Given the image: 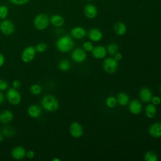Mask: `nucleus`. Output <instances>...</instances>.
<instances>
[{
    "instance_id": "f257e3e1",
    "label": "nucleus",
    "mask_w": 161,
    "mask_h": 161,
    "mask_svg": "<svg viewBox=\"0 0 161 161\" xmlns=\"http://www.w3.org/2000/svg\"><path fill=\"white\" fill-rule=\"evenodd\" d=\"M74 41L72 36L68 35L62 36L55 43L57 49L62 53L69 52L74 47Z\"/></svg>"
},
{
    "instance_id": "f03ea898",
    "label": "nucleus",
    "mask_w": 161,
    "mask_h": 161,
    "mask_svg": "<svg viewBox=\"0 0 161 161\" xmlns=\"http://www.w3.org/2000/svg\"><path fill=\"white\" fill-rule=\"evenodd\" d=\"M42 108L48 112H55L59 108V102L53 95L47 94L43 96L41 100Z\"/></svg>"
},
{
    "instance_id": "7ed1b4c3",
    "label": "nucleus",
    "mask_w": 161,
    "mask_h": 161,
    "mask_svg": "<svg viewBox=\"0 0 161 161\" xmlns=\"http://www.w3.org/2000/svg\"><path fill=\"white\" fill-rule=\"evenodd\" d=\"M50 23V19L48 16L44 14H39L35 16L33 20V25L35 28L38 30H43L46 29Z\"/></svg>"
},
{
    "instance_id": "20e7f679",
    "label": "nucleus",
    "mask_w": 161,
    "mask_h": 161,
    "mask_svg": "<svg viewBox=\"0 0 161 161\" xmlns=\"http://www.w3.org/2000/svg\"><path fill=\"white\" fill-rule=\"evenodd\" d=\"M103 67L104 70L109 74L115 73L118 68V62L113 57H108L103 61Z\"/></svg>"
},
{
    "instance_id": "39448f33",
    "label": "nucleus",
    "mask_w": 161,
    "mask_h": 161,
    "mask_svg": "<svg viewBox=\"0 0 161 161\" xmlns=\"http://www.w3.org/2000/svg\"><path fill=\"white\" fill-rule=\"evenodd\" d=\"M6 98L8 102L13 105H18L21 103V96L19 92L13 87L9 88L6 92Z\"/></svg>"
},
{
    "instance_id": "423d86ee",
    "label": "nucleus",
    "mask_w": 161,
    "mask_h": 161,
    "mask_svg": "<svg viewBox=\"0 0 161 161\" xmlns=\"http://www.w3.org/2000/svg\"><path fill=\"white\" fill-rule=\"evenodd\" d=\"M36 50L34 47L28 46L26 47L23 50L21 55V59L24 63H30L31 62L35 57Z\"/></svg>"
},
{
    "instance_id": "0eeeda50",
    "label": "nucleus",
    "mask_w": 161,
    "mask_h": 161,
    "mask_svg": "<svg viewBox=\"0 0 161 161\" xmlns=\"http://www.w3.org/2000/svg\"><path fill=\"white\" fill-rule=\"evenodd\" d=\"M14 25L9 19H4L0 23V31L6 36L11 35L14 31Z\"/></svg>"
},
{
    "instance_id": "6e6552de",
    "label": "nucleus",
    "mask_w": 161,
    "mask_h": 161,
    "mask_svg": "<svg viewBox=\"0 0 161 161\" xmlns=\"http://www.w3.org/2000/svg\"><path fill=\"white\" fill-rule=\"evenodd\" d=\"M87 55L86 51L81 48H75L71 53V58L75 63H82L86 59Z\"/></svg>"
},
{
    "instance_id": "1a4fd4ad",
    "label": "nucleus",
    "mask_w": 161,
    "mask_h": 161,
    "mask_svg": "<svg viewBox=\"0 0 161 161\" xmlns=\"http://www.w3.org/2000/svg\"><path fill=\"white\" fill-rule=\"evenodd\" d=\"M83 127L78 122H72L69 126V133L70 135L75 138H79L83 135Z\"/></svg>"
},
{
    "instance_id": "9d476101",
    "label": "nucleus",
    "mask_w": 161,
    "mask_h": 161,
    "mask_svg": "<svg viewBox=\"0 0 161 161\" xmlns=\"http://www.w3.org/2000/svg\"><path fill=\"white\" fill-rule=\"evenodd\" d=\"M26 152L22 146H16L12 149L11 155L14 160H22L26 157Z\"/></svg>"
},
{
    "instance_id": "9b49d317",
    "label": "nucleus",
    "mask_w": 161,
    "mask_h": 161,
    "mask_svg": "<svg viewBox=\"0 0 161 161\" xmlns=\"http://www.w3.org/2000/svg\"><path fill=\"white\" fill-rule=\"evenodd\" d=\"M84 14L89 19H94L97 15V8L92 4H87L84 7Z\"/></svg>"
},
{
    "instance_id": "f8f14e48",
    "label": "nucleus",
    "mask_w": 161,
    "mask_h": 161,
    "mask_svg": "<svg viewBox=\"0 0 161 161\" xmlns=\"http://www.w3.org/2000/svg\"><path fill=\"white\" fill-rule=\"evenodd\" d=\"M92 56L96 59H102L104 58L107 55L106 48L102 45H97L94 47L91 51Z\"/></svg>"
},
{
    "instance_id": "ddd939ff",
    "label": "nucleus",
    "mask_w": 161,
    "mask_h": 161,
    "mask_svg": "<svg viewBox=\"0 0 161 161\" xmlns=\"http://www.w3.org/2000/svg\"><path fill=\"white\" fill-rule=\"evenodd\" d=\"M128 109L133 114H138L142 111V104L138 99H133L129 103Z\"/></svg>"
},
{
    "instance_id": "4468645a",
    "label": "nucleus",
    "mask_w": 161,
    "mask_h": 161,
    "mask_svg": "<svg viewBox=\"0 0 161 161\" xmlns=\"http://www.w3.org/2000/svg\"><path fill=\"white\" fill-rule=\"evenodd\" d=\"M148 132L153 138L161 137V123L157 122L152 124L148 128Z\"/></svg>"
},
{
    "instance_id": "2eb2a0df",
    "label": "nucleus",
    "mask_w": 161,
    "mask_h": 161,
    "mask_svg": "<svg viewBox=\"0 0 161 161\" xmlns=\"http://www.w3.org/2000/svg\"><path fill=\"white\" fill-rule=\"evenodd\" d=\"M87 35L86 30L81 26H75L70 30V36L75 39H82Z\"/></svg>"
},
{
    "instance_id": "dca6fc26",
    "label": "nucleus",
    "mask_w": 161,
    "mask_h": 161,
    "mask_svg": "<svg viewBox=\"0 0 161 161\" xmlns=\"http://www.w3.org/2000/svg\"><path fill=\"white\" fill-rule=\"evenodd\" d=\"M103 35L100 30L96 28H93L88 31V37L90 40L94 42H99L103 38Z\"/></svg>"
},
{
    "instance_id": "f3484780",
    "label": "nucleus",
    "mask_w": 161,
    "mask_h": 161,
    "mask_svg": "<svg viewBox=\"0 0 161 161\" xmlns=\"http://www.w3.org/2000/svg\"><path fill=\"white\" fill-rule=\"evenodd\" d=\"M140 99L144 103H149L153 96L151 89L147 87H143L140 90L139 92Z\"/></svg>"
},
{
    "instance_id": "a211bd4d",
    "label": "nucleus",
    "mask_w": 161,
    "mask_h": 161,
    "mask_svg": "<svg viewBox=\"0 0 161 161\" xmlns=\"http://www.w3.org/2000/svg\"><path fill=\"white\" fill-rule=\"evenodd\" d=\"M28 114L33 118H38L41 116L42 109L38 104H33L29 106L27 109Z\"/></svg>"
},
{
    "instance_id": "6ab92c4d",
    "label": "nucleus",
    "mask_w": 161,
    "mask_h": 161,
    "mask_svg": "<svg viewBox=\"0 0 161 161\" xmlns=\"http://www.w3.org/2000/svg\"><path fill=\"white\" fill-rule=\"evenodd\" d=\"M13 114L9 109H4L0 113V121L4 124H8L12 121Z\"/></svg>"
},
{
    "instance_id": "aec40b11",
    "label": "nucleus",
    "mask_w": 161,
    "mask_h": 161,
    "mask_svg": "<svg viewBox=\"0 0 161 161\" xmlns=\"http://www.w3.org/2000/svg\"><path fill=\"white\" fill-rule=\"evenodd\" d=\"M114 31L116 35L119 36H123L126 33L127 28L126 25L121 21L117 22L114 25Z\"/></svg>"
},
{
    "instance_id": "412c9836",
    "label": "nucleus",
    "mask_w": 161,
    "mask_h": 161,
    "mask_svg": "<svg viewBox=\"0 0 161 161\" xmlns=\"http://www.w3.org/2000/svg\"><path fill=\"white\" fill-rule=\"evenodd\" d=\"M50 22L51 24L55 27H61L64 24V18L59 14H54L51 16L50 19Z\"/></svg>"
},
{
    "instance_id": "4be33fe9",
    "label": "nucleus",
    "mask_w": 161,
    "mask_h": 161,
    "mask_svg": "<svg viewBox=\"0 0 161 161\" xmlns=\"http://www.w3.org/2000/svg\"><path fill=\"white\" fill-rule=\"evenodd\" d=\"M145 115L148 118H153L157 114V108L156 106L152 104H148L145 108Z\"/></svg>"
},
{
    "instance_id": "5701e85b",
    "label": "nucleus",
    "mask_w": 161,
    "mask_h": 161,
    "mask_svg": "<svg viewBox=\"0 0 161 161\" xmlns=\"http://www.w3.org/2000/svg\"><path fill=\"white\" fill-rule=\"evenodd\" d=\"M118 104L121 106H126L129 103V100L130 97L129 96L123 92H121L118 94L116 97Z\"/></svg>"
},
{
    "instance_id": "b1692460",
    "label": "nucleus",
    "mask_w": 161,
    "mask_h": 161,
    "mask_svg": "<svg viewBox=\"0 0 161 161\" xmlns=\"http://www.w3.org/2000/svg\"><path fill=\"white\" fill-rule=\"evenodd\" d=\"M58 69L62 72L68 71L71 67V64L68 59L61 60L58 64Z\"/></svg>"
},
{
    "instance_id": "393cba45",
    "label": "nucleus",
    "mask_w": 161,
    "mask_h": 161,
    "mask_svg": "<svg viewBox=\"0 0 161 161\" xmlns=\"http://www.w3.org/2000/svg\"><path fill=\"white\" fill-rule=\"evenodd\" d=\"M2 134L5 137H11L15 134V130L12 126L7 125L3 128Z\"/></svg>"
},
{
    "instance_id": "a878e982",
    "label": "nucleus",
    "mask_w": 161,
    "mask_h": 161,
    "mask_svg": "<svg viewBox=\"0 0 161 161\" xmlns=\"http://www.w3.org/2000/svg\"><path fill=\"white\" fill-rule=\"evenodd\" d=\"M144 160L145 161H157L158 156L153 151L148 150L144 155Z\"/></svg>"
},
{
    "instance_id": "bb28decb",
    "label": "nucleus",
    "mask_w": 161,
    "mask_h": 161,
    "mask_svg": "<svg viewBox=\"0 0 161 161\" xmlns=\"http://www.w3.org/2000/svg\"><path fill=\"white\" fill-rule=\"evenodd\" d=\"M29 90H30V92L35 95V96H37V95H39L42 93V86L38 84H31L29 88Z\"/></svg>"
},
{
    "instance_id": "cd10ccee",
    "label": "nucleus",
    "mask_w": 161,
    "mask_h": 161,
    "mask_svg": "<svg viewBox=\"0 0 161 161\" xmlns=\"http://www.w3.org/2000/svg\"><path fill=\"white\" fill-rule=\"evenodd\" d=\"M107 52L111 55H114L115 53H116L118 52L119 47L118 45L116 43H110L108 45L107 47Z\"/></svg>"
},
{
    "instance_id": "c85d7f7f",
    "label": "nucleus",
    "mask_w": 161,
    "mask_h": 161,
    "mask_svg": "<svg viewBox=\"0 0 161 161\" xmlns=\"http://www.w3.org/2000/svg\"><path fill=\"white\" fill-rule=\"evenodd\" d=\"M117 104H118L117 99L116 97L113 96H108L106 99V105L109 108L112 109L115 108Z\"/></svg>"
},
{
    "instance_id": "c756f323",
    "label": "nucleus",
    "mask_w": 161,
    "mask_h": 161,
    "mask_svg": "<svg viewBox=\"0 0 161 161\" xmlns=\"http://www.w3.org/2000/svg\"><path fill=\"white\" fill-rule=\"evenodd\" d=\"M35 50L36 52L38 53H43L46 51L47 48V45L45 43L43 42H40L37 43L35 47Z\"/></svg>"
},
{
    "instance_id": "7c9ffc66",
    "label": "nucleus",
    "mask_w": 161,
    "mask_h": 161,
    "mask_svg": "<svg viewBox=\"0 0 161 161\" xmlns=\"http://www.w3.org/2000/svg\"><path fill=\"white\" fill-rule=\"evenodd\" d=\"M8 8L6 6H0V18L2 19H6L8 14Z\"/></svg>"
},
{
    "instance_id": "2f4dec72",
    "label": "nucleus",
    "mask_w": 161,
    "mask_h": 161,
    "mask_svg": "<svg viewBox=\"0 0 161 161\" xmlns=\"http://www.w3.org/2000/svg\"><path fill=\"white\" fill-rule=\"evenodd\" d=\"M94 48L93 43L90 42V41H86L84 42L82 44V48L86 51V52H91Z\"/></svg>"
},
{
    "instance_id": "473e14b6",
    "label": "nucleus",
    "mask_w": 161,
    "mask_h": 161,
    "mask_svg": "<svg viewBox=\"0 0 161 161\" xmlns=\"http://www.w3.org/2000/svg\"><path fill=\"white\" fill-rule=\"evenodd\" d=\"M8 82L3 79H0V91H5L8 88Z\"/></svg>"
},
{
    "instance_id": "72a5a7b5",
    "label": "nucleus",
    "mask_w": 161,
    "mask_h": 161,
    "mask_svg": "<svg viewBox=\"0 0 161 161\" xmlns=\"http://www.w3.org/2000/svg\"><path fill=\"white\" fill-rule=\"evenodd\" d=\"M150 101L155 106H158L161 103V98L159 96H152Z\"/></svg>"
},
{
    "instance_id": "f704fd0d",
    "label": "nucleus",
    "mask_w": 161,
    "mask_h": 161,
    "mask_svg": "<svg viewBox=\"0 0 161 161\" xmlns=\"http://www.w3.org/2000/svg\"><path fill=\"white\" fill-rule=\"evenodd\" d=\"M13 4L16 5H23L26 4L29 0H9Z\"/></svg>"
},
{
    "instance_id": "c9c22d12",
    "label": "nucleus",
    "mask_w": 161,
    "mask_h": 161,
    "mask_svg": "<svg viewBox=\"0 0 161 161\" xmlns=\"http://www.w3.org/2000/svg\"><path fill=\"white\" fill-rule=\"evenodd\" d=\"M21 83L20 82V80H18V79H15L12 82V86L13 88L14 89H19L20 87H21Z\"/></svg>"
},
{
    "instance_id": "e433bc0d",
    "label": "nucleus",
    "mask_w": 161,
    "mask_h": 161,
    "mask_svg": "<svg viewBox=\"0 0 161 161\" xmlns=\"http://www.w3.org/2000/svg\"><path fill=\"white\" fill-rule=\"evenodd\" d=\"M35 153L33 150H28L26 152V157L29 159L33 158L35 157Z\"/></svg>"
},
{
    "instance_id": "4c0bfd02",
    "label": "nucleus",
    "mask_w": 161,
    "mask_h": 161,
    "mask_svg": "<svg viewBox=\"0 0 161 161\" xmlns=\"http://www.w3.org/2000/svg\"><path fill=\"white\" fill-rule=\"evenodd\" d=\"M113 56H114L113 58H114L116 61H118V62H119V60H121L123 58V55H122V54H121V53L118 52L116 53H115Z\"/></svg>"
},
{
    "instance_id": "58836bf2",
    "label": "nucleus",
    "mask_w": 161,
    "mask_h": 161,
    "mask_svg": "<svg viewBox=\"0 0 161 161\" xmlns=\"http://www.w3.org/2000/svg\"><path fill=\"white\" fill-rule=\"evenodd\" d=\"M5 63V57L2 53H0V67H3Z\"/></svg>"
},
{
    "instance_id": "ea45409f",
    "label": "nucleus",
    "mask_w": 161,
    "mask_h": 161,
    "mask_svg": "<svg viewBox=\"0 0 161 161\" xmlns=\"http://www.w3.org/2000/svg\"><path fill=\"white\" fill-rule=\"evenodd\" d=\"M4 101V94L0 91V104H2Z\"/></svg>"
},
{
    "instance_id": "a19ab883",
    "label": "nucleus",
    "mask_w": 161,
    "mask_h": 161,
    "mask_svg": "<svg viewBox=\"0 0 161 161\" xmlns=\"http://www.w3.org/2000/svg\"><path fill=\"white\" fill-rule=\"evenodd\" d=\"M3 140H4V136L3 134L0 133V143H2L3 142Z\"/></svg>"
},
{
    "instance_id": "79ce46f5",
    "label": "nucleus",
    "mask_w": 161,
    "mask_h": 161,
    "mask_svg": "<svg viewBox=\"0 0 161 161\" xmlns=\"http://www.w3.org/2000/svg\"><path fill=\"white\" fill-rule=\"evenodd\" d=\"M52 161H60V159H59L58 158H53L52 159Z\"/></svg>"
},
{
    "instance_id": "37998d69",
    "label": "nucleus",
    "mask_w": 161,
    "mask_h": 161,
    "mask_svg": "<svg viewBox=\"0 0 161 161\" xmlns=\"http://www.w3.org/2000/svg\"><path fill=\"white\" fill-rule=\"evenodd\" d=\"M160 92H161V85H160Z\"/></svg>"
},
{
    "instance_id": "c03bdc74",
    "label": "nucleus",
    "mask_w": 161,
    "mask_h": 161,
    "mask_svg": "<svg viewBox=\"0 0 161 161\" xmlns=\"http://www.w3.org/2000/svg\"><path fill=\"white\" fill-rule=\"evenodd\" d=\"M85 1H90V0H85Z\"/></svg>"
}]
</instances>
